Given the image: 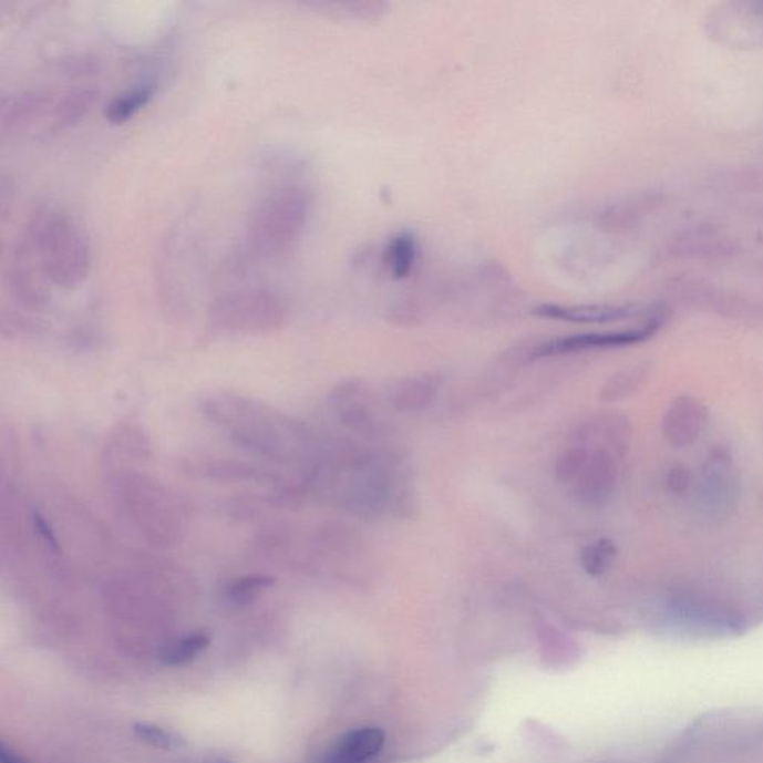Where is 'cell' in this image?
<instances>
[{"label": "cell", "mask_w": 763, "mask_h": 763, "mask_svg": "<svg viewBox=\"0 0 763 763\" xmlns=\"http://www.w3.org/2000/svg\"><path fill=\"white\" fill-rule=\"evenodd\" d=\"M23 235L50 283L75 288L87 278L92 248L87 235L71 215L53 206H38L30 214Z\"/></svg>", "instance_id": "obj_1"}, {"label": "cell", "mask_w": 763, "mask_h": 763, "mask_svg": "<svg viewBox=\"0 0 763 763\" xmlns=\"http://www.w3.org/2000/svg\"><path fill=\"white\" fill-rule=\"evenodd\" d=\"M206 413L218 425L226 426L239 445L275 460L297 458L308 450V433L287 416L237 396H214Z\"/></svg>", "instance_id": "obj_2"}, {"label": "cell", "mask_w": 763, "mask_h": 763, "mask_svg": "<svg viewBox=\"0 0 763 763\" xmlns=\"http://www.w3.org/2000/svg\"><path fill=\"white\" fill-rule=\"evenodd\" d=\"M312 214V194L300 185L274 189L254 209L247 240L254 254L265 258L283 256L296 247Z\"/></svg>", "instance_id": "obj_3"}, {"label": "cell", "mask_w": 763, "mask_h": 763, "mask_svg": "<svg viewBox=\"0 0 763 763\" xmlns=\"http://www.w3.org/2000/svg\"><path fill=\"white\" fill-rule=\"evenodd\" d=\"M210 324L224 333H267L286 321V306L262 288L227 292L209 309Z\"/></svg>", "instance_id": "obj_4"}, {"label": "cell", "mask_w": 763, "mask_h": 763, "mask_svg": "<svg viewBox=\"0 0 763 763\" xmlns=\"http://www.w3.org/2000/svg\"><path fill=\"white\" fill-rule=\"evenodd\" d=\"M662 324L663 315L657 310L646 321L627 327V329L545 339L528 344V347H522L516 357H520L522 363H533V361L545 360V358L571 355V353L598 351V349L631 347V344L646 342V340L653 338Z\"/></svg>", "instance_id": "obj_5"}, {"label": "cell", "mask_w": 763, "mask_h": 763, "mask_svg": "<svg viewBox=\"0 0 763 763\" xmlns=\"http://www.w3.org/2000/svg\"><path fill=\"white\" fill-rule=\"evenodd\" d=\"M740 497V477L730 451L714 450L702 464L697 481V498L702 511L726 516Z\"/></svg>", "instance_id": "obj_6"}, {"label": "cell", "mask_w": 763, "mask_h": 763, "mask_svg": "<svg viewBox=\"0 0 763 763\" xmlns=\"http://www.w3.org/2000/svg\"><path fill=\"white\" fill-rule=\"evenodd\" d=\"M6 282L12 299L29 310H44L50 305L49 279L39 267L37 257L24 235L12 247L6 269Z\"/></svg>", "instance_id": "obj_7"}, {"label": "cell", "mask_w": 763, "mask_h": 763, "mask_svg": "<svg viewBox=\"0 0 763 763\" xmlns=\"http://www.w3.org/2000/svg\"><path fill=\"white\" fill-rule=\"evenodd\" d=\"M652 310V309H650ZM650 310L638 309L632 305H556L543 303L533 309L538 318L580 326H606L616 322L641 319Z\"/></svg>", "instance_id": "obj_8"}, {"label": "cell", "mask_w": 763, "mask_h": 763, "mask_svg": "<svg viewBox=\"0 0 763 763\" xmlns=\"http://www.w3.org/2000/svg\"><path fill=\"white\" fill-rule=\"evenodd\" d=\"M709 424V411L691 395L677 396L668 406L662 420V434L674 450L695 445Z\"/></svg>", "instance_id": "obj_9"}, {"label": "cell", "mask_w": 763, "mask_h": 763, "mask_svg": "<svg viewBox=\"0 0 763 763\" xmlns=\"http://www.w3.org/2000/svg\"><path fill=\"white\" fill-rule=\"evenodd\" d=\"M54 99L53 93L45 92V90H28V92L14 93L3 97L2 105H0V131H2V135L14 136L17 133H23L25 128L33 126L38 120H45L49 123Z\"/></svg>", "instance_id": "obj_10"}, {"label": "cell", "mask_w": 763, "mask_h": 763, "mask_svg": "<svg viewBox=\"0 0 763 763\" xmlns=\"http://www.w3.org/2000/svg\"><path fill=\"white\" fill-rule=\"evenodd\" d=\"M385 744V734L378 728H360L340 736L321 759V763H368Z\"/></svg>", "instance_id": "obj_11"}, {"label": "cell", "mask_w": 763, "mask_h": 763, "mask_svg": "<svg viewBox=\"0 0 763 763\" xmlns=\"http://www.w3.org/2000/svg\"><path fill=\"white\" fill-rule=\"evenodd\" d=\"M440 388H442V379L434 377V374H420V377L401 379L396 382L391 388L388 400L395 411L403 413L421 412L434 403Z\"/></svg>", "instance_id": "obj_12"}, {"label": "cell", "mask_w": 763, "mask_h": 763, "mask_svg": "<svg viewBox=\"0 0 763 763\" xmlns=\"http://www.w3.org/2000/svg\"><path fill=\"white\" fill-rule=\"evenodd\" d=\"M97 101V92L92 89L68 90L54 99L49 123L44 128V135H55L64 128L73 126L90 111Z\"/></svg>", "instance_id": "obj_13"}, {"label": "cell", "mask_w": 763, "mask_h": 763, "mask_svg": "<svg viewBox=\"0 0 763 763\" xmlns=\"http://www.w3.org/2000/svg\"><path fill=\"white\" fill-rule=\"evenodd\" d=\"M417 260V240L409 231L396 233L386 244L382 262L388 275L394 280L408 279L415 269Z\"/></svg>", "instance_id": "obj_14"}, {"label": "cell", "mask_w": 763, "mask_h": 763, "mask_svg": "<svg viewBox=\"0 0 763 763\" xmlns=\"http://www.w3.org/2000/svg\"><path fill=\"white\" fill-rule=\"evenodd\" d=\"M210 646V637L206 632H193L167 642L159 652V661L167 667H183L193 662L198 654Z\"/></svg>", "instance_id": "obj_15"}, {"label": "cell", "mask_w": 763, "mask_h": 763, "mask_svg": "<svg viewBox=\"0 0 763 763\" xmlns=\"http://www.w3.org/2000/svg\"><path fill=\"white\" fill-rule=\"evenodd\" d=\"M154 93L155 89L153 84H144L118 94V96L112 99L105 107L107 122L112 124L128 122V120L133 118L142 107L148 105Z\"/></svg>", "instance_id": "obj_16"}, {"label": "cell", "mask_w": 763, "mask_h": 763, "mask_svg": "<svg viewBox=\"0 0 763 763\" xmlns=\"http://www.w3.org/2000/svg\"><path fill=\"white\" fill-rule=\"evenodd\" d=\"M618 547L609 538L589 543L580 551V566L586 575L592 577L605 576L614 567Z\"/></svg>", "instance_id": "obj_17"}, {"label": "cell", "mask_w": 763, "mask_h": 763, "mask_svg": "<svg viewBox=\"0 0 763 763\" xmlns=\"http://www.w3.org/2000/svg\"><path fill=\"white\" fill-rule=\"evenodd\" d=\"M648 377L649 370L645 368V365L622 370V372L614 374V377L606 382V385L601 388V394H599V396H601L602 401H609V403H611V401L628 399L629 395H632L633 392L642 385V382H645Z\"/></svg>", "instance_id": "obj_18"}, {"label": "cell", "mask_w": 763, "mask_h": 763, "mask_svg": "<svg viewBox=\"0 0 763 763\" xmlns=\"http://www.w3.org/2000/svg\"><path fill=\"white\" fill-rule=\"evenodd\" d=\"M275 579L271 576L256 575L240 577L226 588V598L230 605L247 606L252 602L266 589L275 585Z\"/></svg>", "instance_id": "obj_19"}, {"label": "cell", "mask_w": 763, "mask_h": 763, "mask_svg": "<svg viewBox=\"0 0 763 763\" xmlns=\"http://www.w3.org/2000/svg\"><path fill=\"white\" fill-rule=\"evenodd\" d=\"M133 732H135L136 739H140L142 743L148 744L154 749L166 750V752L178 750L185 745V739L178 732L155 725V723L137 722L133 725Z\"/></svg>", "instance_id": "obj_20"}, {"label": "cell", "mask_w": 763, "mask_h": 763, "mask_svg": "<svg viewBox=\"0 0 763 763\" xmlns=\"http://www.w3.org/2000/svg\"><path fill=\"white\" fill-rule=\"evenodd\" d=\"M668 491L674 495L687 494L692 488L693 476L691 470L683 464L672 465L666 476Z\"/></svg>", "instance_id": "obj_21"}, {"label": "cell", "mask_w": 763, "mask_h": 763, "mask_svg": "<svg viewBox=\"0 0 763 763\" xmlns=\"http://www.w3.org/2000/svg\"><path fill=\"white\" fill-rule=\"evenodd\" d=\"M0 763H29L23 756H20L16 750L8 747L6 743L0 745Z\"/></svg>", "instance_id": "obj_22"}]
</instances>
